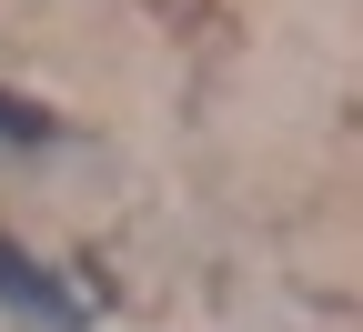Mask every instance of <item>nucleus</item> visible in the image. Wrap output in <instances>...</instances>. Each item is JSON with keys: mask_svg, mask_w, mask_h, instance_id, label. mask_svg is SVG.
Wrapping results in <instances>:
<instances>
[{"mask_svg": "<svg viewBox=\"0 0 363 332\" xmlns=\"http://www.w3.org/2000/svg\"><path fill=\"white\" fill-rule=\"evenodd\" d=\"M0 141H11V151L51 141V111H30V101H11V91H0Z\"/></svg>", "mask_w": 363, "mask_h": 332, "instance_id": "obj_2", "label": "nucleus"}, {"mask_svg": "<svg viewBox=\"0 0 363 332\" xmlns=\"http://www.w3.org/2000/svg\"><path fill=\"white\" fill-rule=\"evenodd\" d=\"M0 302H21V312H40V322H81V302H71L30 252H11V242H0Z\"/></svg>", "mask_w": 363, "mask_h": 332, "instance_id": "obj_1", "label": "nucleus"}]
</instances>
